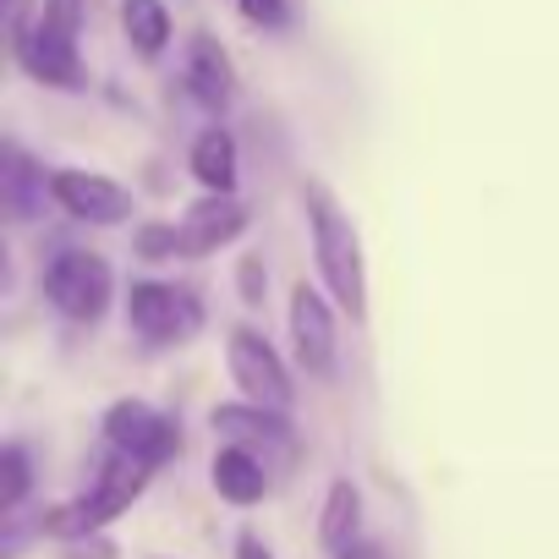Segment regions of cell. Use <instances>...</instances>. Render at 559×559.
Segmentation results:
<instances>
[{
  "mask_svg": "<svg viewBox=\"0 0 559 559\" xmlns=\"http://www.w3.org/2000/svg\"><path fill=\"white\" fill-rule=\"evenodd\" d=\"M308 225H313V258H319V274H324L330 297L352 319H362L368 313V274H362L357 225L341 214V203L324 187H308Z\"/></svg>",
  "mask_w": 559,
  "mask_h": 559,
  "instance_id": "1",
  "label": "cell"
},
{
  "mask_svg": "<svg viewBox=\"0 0 559 559\" xmlns=\"http://www.w3.org/2000/svg\"><path fill=\"white\" fill-rule=\"evenodd\" d=\"M148 461L143 455H127V450H110V461L99 466V483L83 493V499H72V504H61V510H50L39 526L50 532V537H88V532H99V526H110L116 515H127L132 504H138V493L148 488Z\"/></svg>",
  "mask_w": 559,
  "mask_h": 559,
  "instance_id": "2",
  "label": "cell"
},
{
  "mask_svg": "<svg viewBox=\"0 0 559 559\" xmlns=\"http://www.w3.org/2000/svg\"><path fill=\"white\" fill-rule=\"evenodd\" d=\"M110 292H116V280H110V263L99 252H61L45 269V297L72 324H94L110 308Z\"/></svg>",
  "mask_w": 559,
  "mask_h": 559,
  "instance_id": "3",
  "label": "cell"
},
{
  "mask_svg": "<svg viewBox=\"0 0 559 559\" xmlns=\"http://www.w3.org/2000/svg\"><path fill=\"white\" fill-rule=\"evenodd\" d=\"M127 324H132V335H143V341H154V346H170V341L198 335L203 308H198V297H192V292H181V286L138 280L132 297H127Z\"/></svg>",
  "mask_w": 559,
  "mask_h": 559,
  "instance_id": "4",
  "label": "cell"
},
{
  "mask_svg": "<svg viewBox=\"0 0 559 559\" xmlns=\"http://www.w3.org/2000/svg\"><path fill=\"white\" fill-rule=\"evenodd\" d=\"M225 362H230V379H236V390H241L247 401L274 406V412L292 406V373H286V362L274 357V346H269L258 330H230Z\"/></svg>",
  "mask_w": 559,
  "mask_h": 559,
  "instance_id": "5",
  "label": "cell"
},
{
  "mask_svg": "<svg viewBox=\"0 0 559 559\" xmlns=\"http://www.w3.org/2000/svg\"><path fill=\"white\" fill-rule=\"evenodd\" d=\"M105 444L127 450V455H143L148 466H165L170 455H181V428L165 412L143 406V401H116L105 412Z\"/></svg>",
  "mask_w": 559,
  "mask_h": 559,
  "instance_id": "6",
  "label": "cell"
},
{
  "mask_svg": "<svg viewBox=\"0 0 559 559\" xmlns=\"http://www.w3.org/2000/svg\"><path fill=\"white\" fill-rule=\"evenodd\" d=\"M50 198L61 214L88 219V225H127L132 219V192L99 170H56L50 176Z\"/></svg>",
  "mask_w": 559,
  "mask_h": 559,
  "instance_id": "7",
  "label": "cell"
},
{
  "mask_svg": "<svg viewBox=\"0 0 559 559\" xmlns=\"http://www.w3.org/2000/svg\"><path fill=\"white\" fill-rule=\"evenodd\" d=\"M12 45H17V61H23V72H28V78H39V83H50V88H78V83H83L78 34L56 28L50 17H45V23L17 28V34H12Z\"/></svg>",
  "mask_w": 559,
  "mask_h": 559,
  "instance_id": "8",
  "label": "cell"
},
{
  "mask_svg": "<svg viewBox=\"0 0 559 559\" xmlns=\"http://www.w3.org/2000/svg\"><path fill=\"white\" fill-rule=\"evenodd\" d=\"M292 346H297V362L313 379L335 373V313H330V302L308 286V280L292 292Z\"/></svg>",
  "mask_w": 559,
  "mask_h": 559,
  "instance_id": "9",
  "label": "cell"
},
{
  "mask_svg": "<svg viewBox=\"0 0 559 559\" xmlns=\"http://www.w3.org/2000/svg\"><path fill=\"white\" fill-rule=\"evenodd\" d=\"M241 230H247V209H241L230 192H209V198L192 203L187 219H181V252H192V258L219 252V247L236 241Z\"/></svg>",
  "mask_w": 559,
  "mask_h": 559,
  "instance_id": "10",
  "label": "cell"
},
{
  "mask_svg": "<svg viewBox=\"0 0 559 559\" xmlns=\"http://www.w3.org/2000/svg\"><path fill=\"white\" fill-rule=\"evenodd\" d=\"M214 433H225L230 444H280V450H292V423L286 412H274V406H258V401H241V406H214Z\"/></svg>",
  "mask_w": 559,
  "mask_h": 559,
  "instance_id": "11",
  "label": "cell"
},
{
  "mask_svg": "<svg viewBox=\"0 0 559 559\" xmlns=\"http://www.w3.org/2000/svg\"><path fill=\"white\" fill-rule=\"evenodd\" d=\"M209 477H214V493H219L225 504H236V510H252V504H263V493H269V472H263V461H258L247 444H225V450L214 455Z\"/></svg>",
  "mask_w": 559,
  "mask_h": 559,
  "instance_id": "12",
  "label": "cell"
},
{
  "mask_svg": "<svg viewBox=\"0 0 559 559\" xmlns=\"http://www.w3.org/2000/svg\"><path fill=\"white\" fill-rule=\"evenodd\" d=\"M187 88H192V99L209 105V110H225V105H230L236 78H230V61H225V50H219L214 39H192V45H187Z\"/></svg>",
  "mask_w": 559,
  "mask_h": 559,
  "instance_id": "13",
  "label": "cell"
},
{
  "mask_svg": "<svg viewBox=\"0 0 559 559\" xmlns=\"http://www.w3.org/2000/svg\"><path fill=\"white\" fill-rule=\"evenodd\" d=\"M45 192H50V176H45L17 143L0 148V198H7V209H12L17 219H34L39 203H45Z\"/></svg>",
  "mask_w": 559,
  "mask_h": 559,
  "instance_id": "14",
  "label": "cell"
},
{
  "mask_svg": "<svg viewBox=\"0 0 559 559\" xmlns=\"http://www.w3.org/2000/svg\"><path fill=\"white\" fill-rule=\"evenodd\" d=\"M357 537H362V493H357L352 477H335L330 493H324V510H319V543L330 554H341Z\"/></svg>",
  "mask_w": 559,
  "mask_h": 559,
  "instance_id": "15",
  "label": "cell"
},
{
  "mask_svg": "<svg viewBox=\"0 0 559 559\" xmlns=\"http://www.w3.org/2000/svg\"><path fill=\"white\" fill-rule=\"evenodd\" d=\"M192 176L209 187V192H236V138L225 127H209L198 143H192Z\"/></svg>",
  "mask_w": 559,
  "mask_h": 559,
  "instance_id": "16",
  "label": "cell"
},
{
  "mask_svg": "<svg viewBox=\"0 0 559 559\" xmlns=\"http://www.w3.org/2000/svg\"><path fill=\"white\" fill-rule=\"evenodd\" d=\"M121 28L132 39V50L143 61L165 56L170 45V12H165V0H121Z\"/></svg>",
  "mask_w": 559,
  "mask_h": 559,
  "instance_id": "17",
  "label": "cell"
},
{
  "mask_svg": "<svg viewBox=\"0 0 559 559\" xmlns=\"http://www.w3.org/2000/svg\"><path fill=\"white\" fill-rule=\"evenodd\" d=\"M28 488H34V466H28V450L23 444H7L0 450V510H23V499H28Z\"/></svg>",
  "mask_w": 559,
  "mask_h": 559,
  "instance_id": "18",
  "label": "cell"
},
{
  "mask_svg": "<svg viewBox=\"0 0 559 559\" xmlns=\"http://www.w3.org/2000/svg\"><path fill=\"white\" fill-rule=\"evenodd\" d=\"M132 247H138V258L165 263V258H176V252H181V230H176V225H143V230L132 236Z\"/></svg>",
  "mask_w": 559,
  "mask_h": 559,
  "instance_id": "19",
  "label": "cell"
},
{
  "mask_svg": "<svg viewBox=\"0 0 559 559\" xmlns=\"http://www.w3.org/2000/svg\"><path fill=\"white\" fill-rule=\"evenodd\" d=\"M236 7H241V17L252 28H280L286 23V0H236Z\"/></svg>",
  "mask_w": 559,
  "mask_h": 559,
  "instance_id": "20",
  "label": "cell"
},
{
  "mask_svg": "<svg viewBox=\"0 0 559 559\" xmlns=\"http://www.w3.org/2000/svg\"><path fill=\"white\" fill-rule=\"evenodd\" d=\"M83 7H88V0H50V7H45V17H50L56 28L78 34V23H83Z\"/></svg>",
  "mask_w": 559,
  "mask_h": 559,
  "instance_id": "21",
  "label": "cell"
},
{
  "mask_svg": "<svg viewBox=\"0 0 559 559\" xmlns=\"http://www.w3.org/2000/svg\"><path fill=\"white\" fill-rule=\"evenodd\" d=\"M236 280H241V297H247V302H263L269 274H263V263H258V258H241V274H236Z\"/></svg>",
  "mask_w": 559,
  "mask_h": 559,
  "instance_id": "22",
  "label": "cell"
},
{
  "mask_svg": "<svg viewBox=\"0 0 559 559\" xmlns=\"http://www.w3.org/2000/svg\"><path fill=\"white\" fill-rule=\"evenodd\" d=\"M67 559H116V548L88 532V537H72V543H67Z\"/></svg>",
  "mask_w": 559,
  "mask_h": 559,
  "instance_id": "23",
  "label": "cell"
},
{
  "mask_svg": "<svg viewBox=\"0 0 559 559\" xmlns=\"http://www.w3.org/2000/svg\"><path fill=\"white\" fill-rule=\"evenodd\" d=\"M236 559H274V554L263 548V537H258V532H241V537H236Z\"/></svg>",
  "mask_w": 559,
  "mask_h": 559,
  "instance_id": "24",
  "label": "cell"
},
{
  "mask_svg": "<svg viewBox=\"0 0 559 559\" xmlns=\"http://www.w3.org/2000/svg\"><path fill=\"white\" fill-rule=\"evenodd\" d=\"M335 559H384V548H379V543H368V537H357V543H346Z\"/></svg>",
  "mask_w": 559,
  "mask_h": 559,
  "instance_id": "25",
  "label": "cell"
},
{
  "mask_svg": "<svg viewBox=\"0 0 559 559\" xmlns=\"http://www.w3.org/2000/svg\"><path fill=\"white\" fill-rule=\"evenodd\" d=\"M28 7H34V0H7V23H12V34L28 28Z\"/></svg>",
  "mask_w": 559,
  "mask_h": 559,
  "instance_id": "26",
  "label": "cell"
}]
</instances>
